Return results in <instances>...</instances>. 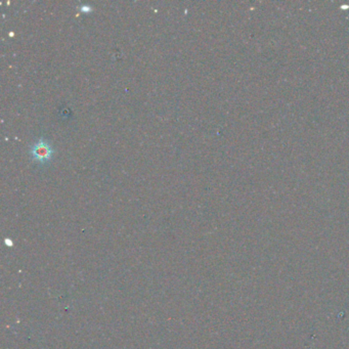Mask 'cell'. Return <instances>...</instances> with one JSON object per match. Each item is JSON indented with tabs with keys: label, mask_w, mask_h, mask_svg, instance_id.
Instances as JSON below:
<instances>
[{
	"label": "cell",
	"mask_w": 349,
	"mask_h": 349,
	"mask_svg": "<svg viewBox=\"0 0 349 349\" xmlns=\"http://www.w3.org/2000/svg\"><path fill=\"white\" fill-rule=\"evenodd\" d=\"M53 152L54 151L52 150L51 146L43 138H40L39 141L35 145H33L30 149V155L33 158V160L40 163L48 162L51 159Z\"/></svg>",
	"instance_id": "obj_1"
},
{
	"label": "cell",
	"mask_w": 349,
	"mask_h": 349,
	"mask_svg": "<svg viewBox=\"0 0 349 349\" xmlns=\"http://www.w3.org/2000/svg\"><path fill=\"white\" fill-rule=\"evenodd\" d=\"M81 11L82 12H84V13H87V12H90L91 10H92V8L90 7V6H87V5H83V6H81Z\"/></svg>",
	"instance_id": "obj_2"
}]
</instances>
